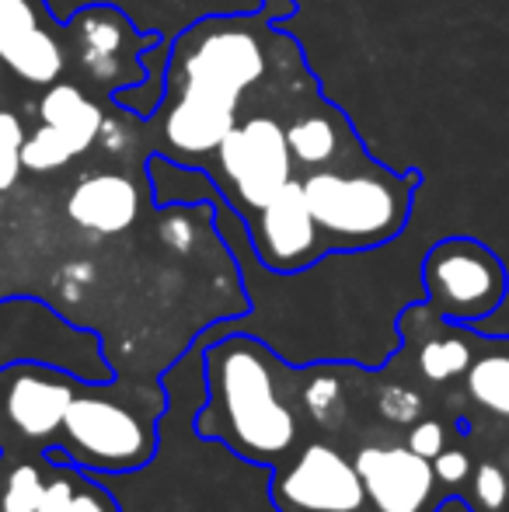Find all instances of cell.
<instances>
[{
  "label": "cell",
  "mask_w": 509,
  "mask_h": 512,
  "mask_svg": "<svg viewBox=\"0 0 509 512\" xmlns=\"http://www.w3.org/2000/svg\"><path fill=\"white\" fill-rule=\"evenodd\" d=\"M203 349V401L199 436L231 446L262 467L283 464L300 439V418L286 401V380L276 352L245 331L199 338Z\"/></svg>",
  "instance_id": "1"
},
{
  "label": "cell",
  "mask_w": 509,
  "mask_h": 512,
  "mask_svg": "<svg viewBox=\"0 0 509 512\" xmlns=\"http://www.w3.org/2000/svg\"><path fill=\"white\" fill-rule=\"evenodd\" d=\"M168 408V387L81 384L63 418L60 439L46 450L53 464H74L84 474H126L157 450V422Z\"/></svg>",
  "instance_id": "2"
},
{
  "label": "cell",
  "mask_w": 509,
  "mask_h": 512,
  "mask_svg": "<svg viewBox=\"0 0 509 512\" xmlns=\"http://www.w3.org/2000/svg\"><path fill=\"white\" fill-rule=\"evenodd\" d=\"M419 175L367 171H314L304 178V196L318 230L339 251L377 248L398 237L412 213Z\"/></svg>",
  "instance_id": "3"
},
{
  "label": "cell",
  "mask_w": 509,
  "mask_h": 512,
  "mask_svg": "<svg viewBox=\"0 0 509 512\" xmlns=\"http://www.w3.org/2000/svg\"><path fill=\"white\" fill-rule=\"evenodd\" d=\"M39 363L77 377L81 384H112L116 370L91 328H74L63 314L32 297L0 300V370Z\"/></svg>",
  "instance_id": "4"
},
{
  "label": "cell",
  "mask_w": 509,
  "mask_h": 512,
  "mask_svg": "<svg viewBox=\"0 0 509 512\" xmlns=\"http://www.w3.org/2000/svg\"><path fill=\"white\" fill-rule=\"evenodd\" d=\"M426 300L443 321L478 328L506 300V265L489 244L475 237H447L422 258Z\"/></svg>",
  "instance_id": "5"
},
{
  "label": "cell",
  "mask_w": 509,
  "mask_h": 512,
  "mask_svg": "<svg viewBox=\"0 0 509 512\" xmlns=\"http://www.w3.org/2000/svg\"><path fill=\"white\" fill-rule=\"evenodd\" d=\"M269 492L279 512H367L370 502L353 460L321 439L272 467Z\"/></svg>",
  "instance_id": "6"
},
{
  "label": "cell",
  "mask_w": 509,
  "mask_h": 512,
  "mask_svg": "<svg viewBox=\"0 0 509 512\" xmlns=\"http://www.w3.org/2000/svg\"><path fill=\"white\" fill-rule=\"evenodd\" d=\"M77 387L81 380L53 366H4L0 370V436H14L21 446L49 450L60 439Z\"/></svg>",
  "instance_id": "7"
},
{
  "label": "cell",
  "mask_w": 509,
  "mask_h": 512,
  "mask_svg": "<svg viewBox=\"0 0 509 512\" xmlns=\"http://www.w3.org/2000/svg\"><path fill=\"white\" fill-rule=\"evenodd\" d=\"M220 168L245 209H262L293 178L286 129L269 115L238 122L220 143Z\"/></svg>",
  "instance_id": "8"
},
{
  "label": "cell",
  "mask_w": 509,
  "mask_h": 512,
  "mask_svg": "<svg viewBox=\"0 0 509 512\" xmlns=\"http://www.w3.org/2000/svg\"><path fill=\"white\" fill-rule=\"evenodd\" d=\"M255 255L272 272H300L321 255V230L304 196V182H286L258 209L252 227Z\"/></svg>",
  "instance_id": "9"
},
{
  "label": "cell",
  "mask_w": 509,
  "mask_h": 512,
  "mask_svg": "<svg viewBox=\"0 0 509 512\" xmlns=\"http://www.w3.org/2000/svg\"><path fill=\"white\" fill-rule=\"evenodd\" d=\"M353 464L377 512H422L436 488L433 460L408 446H363Z\"/></svg>",
  "instance_id": "10"
},
{
  "label": "cell",
  "mask_w": 509,
  "mask_h": 512,
  "mask_svg": "<svg viewBox=\"0 0 509 512\" xmlns=\"http://www.w3.org/2000/svg\"><path fill=\"white\" fill-rule=\"evenodd\" d=\"M241 91L220 84L182 81L175 102L164 112V136L185 154H206L224 143V136L238 126Z\"/></svg>",
  "instance_id": "11"
},
{
  "label": "cell",
  "mask_w": 509,
  "mask_h": 512,
  "mask_svg": "<svg viewBox=\"0 0 509 512\" xmlns=\"http://www.w3.org/2000/svg\"><path fill=\"white\" fill-rule=\"evenodd\" d=\"M265 53L258 39L245 28L220 25L217 32H203L192 49L182 56V77L185 81L220 84L245 95L248 88L262 77Z\"/></svg>",
  "instance_id": "12"
},
{
  "label": "cell",
  "mask_w": 509,
  "mask_h": 512,
  "mask_svg": "<svg viewBox=\"0 0 509 512\" xmlns=\"http://www.w3.org/2000/svg\"><path fill=\"white\" fill-rule=\"evenodd\" d=\"M67 216L91 234H123L140 216V192L126 175H116V171L88 175L70 192Z\"/></svg>",
  "instance_id": "13"
},
{
  "label": "cell",
  "mask_w": 509,
  "mask_h": 512,
  "mask_svg": "<svg viewBox=\"0 0 509 512\" xmlns=\"http://www.w3.org/2000/svg\"><path fill=\"white\" fill-rule=\"evenodd\" d=\"M0 60H4L21 81L35 84V88H49V84H56L63 74L60 42H56L39 21L11 28V32L0 35Z\"/></svg>",
  "instance_id": "14"
},
{
  "label": "cell",
  "mask_w": 509,
  "mask_h": 512,
  "mask_svg": "<svg viewBox=\"0 0 509 512\" xmlns=\"http://www.w3.org/2000/svg\"><path fill=\"white\" fill-rule=\"evenodd\" d=\"M129 35H133L129 21L116 11V7H109V4H95V7H88V11L77 14V42H81V63L95 77H109L112 74V60L123 53Z\"/></svg>",
  "instance_id": "15"
},
{
  "label": "cell",
  "mask_w": 509,
  "mask_h": 512,
  "mask_svg": "<svg viewBox=\"0 0 509 512\" xmlns=\"http://www.w3.org/2000/svg\"><path fill=\"white\" fill-rule=\"evenodd\" d=\"M39 119L46 122V126L60 129V133L74 136V140L88 150L91 143H98L105 115L81 88L56 81V84H49L46 95L39 98Z\"/></svg>",
  "instance_id": "16"
},
{
  "label": "cell",
  "mask_w": 509,
  "mask_h": 512,
  "mask_svg": "<svg viewBox=\"0 0 509 512\" xmlns=\"http://www.w3.org/2000/svg\"><path fill=\"white\" fill-rule=\"evenodd\" d=\"M49 474L32 457L0 460V512H39Z\"/></svg>",
  "instance_id": "17"
},
{
  "label": "cell",
  "mask_w": 509,
  "mask_h": 512,
  "mask_svg": "<svg viewBox=\"0 0 509 512\" xmlns=\"http://www.w3.org/2000/svg\"><path fill=\"white\" fill-rule=\"evenodd\" d=\"M464 384H468V394L478 408L509 418V349H496L471 359Z\"/></svg>",
  "instance_id": "18"
},
{
  "label": "cell",
  "mask_w": 509,
  "mask_h": 512,
  "mask_svg": "<svg viewBox=\"0 0 509 512\" xmlns=\"http://www.w3.org/2000/svg\"><path fill=\"white\" fill-rule=\"evenodd\" d=\"M286 143H290L293 164L304 168H325L335 154H339V129L325 115H304L286 129Z\"/></svg>",
  "instance_id": "19"
},
{
  "label": "cell",
  "mask_w": 509,
  "mask_h": 512,
  "mask_svg": "<svg viewBox=\"0 0 509 512\" xmlns=\"http://www.w3.org/2000/svg\"><path fill=\"white\" fill-rule=\"evenodd\" d=\"M471 359H475V352H471L468 338L457 335V331H443V335H433L422 342L419 370L426 380L443 384V380H454V377H461V373H468Z\"/></svg>",
  "instance_id": "20"
},
{
  "label": "cell",
  "mask_w": 509,
  "mask_h": 512,
  "mask_svg": "<svg viewBox=\"0 0 509 512\" xmlns=\"http://www.w3.org/2000/svg\"><path fill=\"white\" fill-rule=\"evenodd\" d=\"M77 154H84V147L74 140V136L60 133V129L46 126L42 122L32 136H25V147H21V164L25 171H56L63 164H70Z\"/></svg>",
  "instance_id": "21"
},
{
  "label": "cell",
  "mask_w": 509,
  "mask_h": 512,
  "mask_svg": "<svg viewBox=\"0 0 509 512\" xmlns=\"http://www.w3.org/2000/svg\"><path fill=\"white\" fill-rule=\"evenodd\" d=\"M21 147H25V129H21L18 115L0 108V192L11 189L21 171H25V164H21Z\"/></svg>",
  "instance_id": "22"
},
{
  "label": "cell",
  "mask_w": 509,
  "mask_h": 512,
  "mask_svg": "<svg viewBox=\"0 0 509 512\" xmlns=\"http://www.w3.org/2000/svg\"><path fill=\"white\" fill-rule=\"evenodd\" d=\"M471 502L478 512H506L509 502V478L503 467L478 464L475 481H471Z\"/></svg>",
  "instance_id": "23"
},
{
  "label": "cell",
  "mask_w": 509,
  "mask_h": 512,
  "mask_svg": "<svg viewBox=\"0 0 509 512\" xmlns=\"http://www.w3.org/2000/svg\"><path fill=\"white\" fill-rule=\"evenodd\" d=\"M84 481V471L74 464H53L49 467V481H46V495L39 502V512H70L77 488Z\"/></svg>",
  "instance_id": "24"
},
{
  "label": "cell",
  "mask_w": 509,
  "mask_h": 512,
  "mask_svg": "<svg viewBox=\"0 0 509 512\" xmlns=\"http://www.w3.org/2000/svg\"><path fill=\"white\" fill-rule=\"evenodd\" d=\"M300 401H304L311 418L332 422V415L339 411V401H342V384L335 377H328V373H314V377L300 387Z\"/></svg>",
  "instance_id": "25"
},
{
  "label": "cell",
  "mask_w": 509,
  "mask_h": 512,
  "mask_svg": "<svg viewBox=\"0 0 509 512\" xmlns=\"http://www.w3.org/2000/svg\"><path fill=\"white\" fill-rule=\"evenodd\" d=\"M377 408H381V415L387 418V422L412 425V422H419V415H422V398H419V391H415V387L391 384V387H384Z\"/></svg>",
  "instance_id": "26"
},
{
  "label": "cell",
  "mask_w": 509,
  "mask_h": 512,
  "mask_svg": "<svg viewBox=\"0 0 509 512\" xmlns=\"http://www.w3.org/2000/svg\"><path fill=\"white\" fill-rule=\"evenodd\" d=\"M70 512H119V502L95 474H84L81 488H77L74 502H70Z\"/></svg>",
  "instance_id": "27"
},
{
  "label": "cell",
  "mask_w": 509,
  "mask_h": 512,
  "mask_svg": "<svg viewBox=\"0 0 509 512\" xmlns=\"http://www.w3.org/2000/svg\"><path fill=\"white\" fill-rule=\"evenodd\" d=\"M433 474H436V481L440 485H447V488H461L464 481L471 478V457L464 450H443V453H436L433 457Z\"/></svg>",
  "instance_id": "28"
},
{
  "label": "cell",
  "mask_w": 509,
  "mask_h": 512,
  "mask_svg": "<svg viewBox=\"0 0 509 512\" xmlns=\"http://www.w3.org/2000/svg\"><path fill=\"white\" fill-rule=\"evenodd\" d=\"M408 450H415L419 457L433 460L436 453L447 450V429H443L440 422H433V418H422V422L412 425V432H408Z\"/></svg>",
  "instance_id": "29"
},
{
  "label": "cell",
  "mask_w": 509,
  "mask_h": 512,
  "mask_svg": "<svg viewBox=\"0 0 509 512\" xmlns=\"http://www.w3.org/2000/svg\"><path fill=\"white\" fill-rule=\"evenodd\" d=\"M161 237H164V244H168V248H175V251H189V248H192V241H196V230H192V223L185 220L182 209H175V213L164 216V223H161Z\"/></svg>",
  "instance_id": "30"
},
{
  "label": "cell",
  "mask_w": 509,
  "mask_h": 512,
  "mask_svg": "<svg viewBox=\"0 0 509 512\" xmlns=\"http://www.w3.org/2000/svg\"><path fill=\"white\" fill-rule=\"evenodd\" d=\"M32 21H39L35 0H0V35L11 28L32 25Z\"/></svg>",
  "instance_id": "31"
},
{
  "label": "cell",
  "mask_w": 509,
  "mask_h": 512,
  "mask_svg": "<svg viewBox=\"0 0 509 512\" xmlns=\"http://www.w3.org/2000/svg\"><path fill=\"white\" fill-rule=\"evenodd\" d=\"M98 140H102V147H105V150L119 154V150L126 147V129H123V122L105 119V122H102V133H98Z\"/></svg>",
  "instance_id": "32"
},
{
  "label": "cell",
  "mask_w": 509,
  "mask_h": 512,
  "mask_svg": "<svg viewBox=\"0 0 509 512\" xmlns=\"http://www.w3.org/2000/svg\"><path fill=\"white\" fill-rule=\"evenodd\" d=\"M161 56H164V39H161V35H157V42H154V53H147V56H143V60L140 63H147V67H154V63L157 60H161ZM150 91H154V98H157V102H161V88H157V84H161V74H150Z\"/></svg>",
  "instance_id": "33"
},
{
  "label": "cell",
  "mask_w": 509,
  "mask_h": 512,
  "mask_svg": "<svg viewBox=\"0 0 509 512\" xmlns=\"http://www.w3.org/2000/svg\"><path fill=\"white\" fill-rule=\"evenodd\" d=\"M0 460H4V446H0Z\"/></svg>",
  "instance_id": "34"
}]
</instances>
